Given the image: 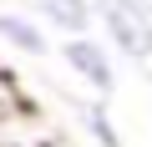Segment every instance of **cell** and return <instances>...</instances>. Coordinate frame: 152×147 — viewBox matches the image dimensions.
<instances>
[{
	"instance_id": "1",
	"label": "cell",
	"mask_w": 152,
	"mask_h": 147,
	"mask_svg": "<svg viewBox=\"0 0 152 147\" xmlns=\"http://www.w3.org/2000/svg\"><path fill=\"white\" fill-rule=\"evenodd\" d=\"M96 15L127 61H152V10L142 0H96Z\"/></svg>"
},
{
	"instance_id": "2",
	"label": "cell",
	"mask_w": 152,
	"mask_h": 147,
	"mask_svg": "<svg viewBox=\"0 0 152 147\" xmlns=\"http://www.w3.org/2000/svg\"><path fill=\"white\" fill-rule=\"evenodd\" d=\"M61 61L91 86L96 102H107L117 91V61H112V46H102L96 36H76V41H61Z\"/></svg>"
},
{
	"instance_id": "3",
	"label": "cell",
	"mask_w": 152,
	"mask_h": 147,
	"mask_svg": "<svg viewBox=\"0 0 152 147\" xmlns=\"http://www.w3.org/2000/svg\"><path fill=\"white\" fill-rule=\"evenodd\" d=\"M36 10H41V26H51V31H61L66 41H76V36L91 31L96 0H36Z\"/></svg>"
},
{
	"instance_id": "4",
	"label": "cell",
	"mask_w": 152,
	"mask_h": 147,
	"mask_svg": "<svg viewBox=\"0 0 152 147\" xmlns=\"http://www.w3.org/2000/svg\"><path fill=\"white\" fill-rule=\"evenodd\" d=\"M0 46H10L20 56H46V26L36 15H20V10H0Z\"/></svg>"
},
{
	"instance_id": "5",
	"label": "cell",
	"mask_w": 152,
	"mask_h": 147,
	"mask_svg": "<svg viewBox=\"0 0 152 147\" xmlns=\"http://www.w3.org/2000/svg\"><path fill=\"white\" fill-rule=\"evenodd\" d=\"M81 127H86V137L96 142V147H122V132H117V122H112V112H107V102H86L81 107Z\"/></svg>"
},
{
	"instance_id": "6",
	"label": "cell",
	"mask_w": 152,
	"mask_h": 147,
	"mask_svg": "<svg viewBox=\"0 0 152 147\" xmlns=\"http://www.w3.org/2000/svg\"><path fill=\"white\" fill-rule=\"evenodd\" d=\"M142 5H147V10H152V0H142Z\"/></svg>"
}]
</instances>
